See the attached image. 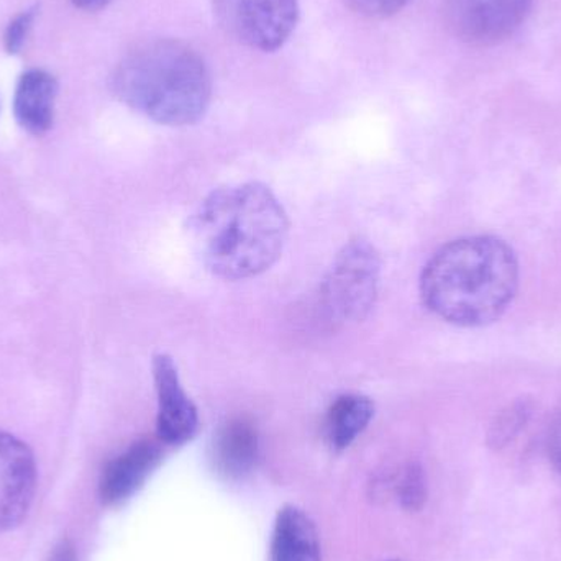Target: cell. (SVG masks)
<instances>
[{
    "label": "cell",
    "mask_w": 561,
    "mask_h": 561,
    "mask_svg": "<svg viewBox=\"0 0 561 561\" xmlns=\"http://www.w3.org/2000/svg\"><path fill=\"white\" fill-rule=\"evenodd\" d=\"M286 213L270 187L236 184L210 193L190 220L191 240L217 278H255L278 262L286 245Z\"/></svg>",
    "instance_id": "obj_1"
},
{
    "label": "cell",
    "mask_w": 561,
    "mask_h": 561,
    "mask_svg": "<svg viewBox=\"0 0 561 561\" xmlns=\"http://www.w3.org/2000/svg\"><path fill=\"white\" fill-rule=\"evenodd\" d=\"M519 286V263L496 237H467L442 247L425 265L421 296L445 322L483 327L506 312Z\"/></svg>",
    "instance_id": "obj_2"
},
{
    "label": "cell",
    "mask_w": 561,
    "mask_h": 561,
    "mask_svg": "<svg viewBox=\"0 0 561 561\" xmlns=\"http://www.w3.org/2000/svg\"><path fill=\"white\" fill-rule=\"evenodd\" d=\"M124 104L158 124L199 121L213 98V79L199 53L176 39H153L128 53L112 76Z\"/></svg>",
    "instance_id": "obj_3"
},
{
    "label": "cell",
    "mask_w": 561,
    "mask_h": 561,
    "mask_svg": "<svg viewBox=\"0 0 561 561\" xmlns=\"http://www.w3.org/2000/svg\"><path fill=\"white\" fill-rule=\"evenodd\" d=\"M381 259L368 240L346 243L323 278L320 299L333 322H362L378 299Z\"/></svg>",
    "instance_id": "obj_4"
},
{
    "label": "cell",
    "mask_w": 561,
    "mask_h": 561,
    "mask_svg": "<svg viewBox=\"0 0 561 561\" xmlns=\"http://www.w3.org/2000/svg\"><path fill=\"white\" fill-rule=\"evenodd\" d=\"M214 12L237 42L260 51H275L294 32L297 0H214Z\"/></svg>",
    "instance_id": "obj_5"
},
{
    "label": "cell",
    "mask_w": 561,
    "mask_h": 561,
    "mask_svg": "<svg viewBox=\"0 0 561 561\" xmlns=\"http://www.w3.org/2000/svg\"><path fill=\"white\" fill-rule=\"evenodd\" d=\"M534 0H444L445 19L461 42L493 46L526 22Z\"/></svg>",
    "instance_id": "obj_6"
},
{
    "label": "cell",
    "mask_w": 561,
    "mask_h": 561,
    "mask_svg": "<svg viewBox=\"0 0 561 561\" xmlns=\"http://www.w3.org/2000/svg\"><path fill=\"white\" fill-rule=\"evenodd\" d=\"M36 491V465L28 445L0 431V533L25 520Z\"/></svg>",
    "instance_id": "obj_7"
},
{
    "label": "cell",
    "mask_w": 561,
    "mask_h": 561,
    "mask_svg": "<svg viewBox=\"0 0 561 561\" xmlns=\"http://www.w3.org/2000/svg\"><path fill=\"white\" fill-rule=\"evenodd\" d=\"M153 379L158 396V437L164 444H186L196 435L199 415L181 385L178 366L171 356L163 353L154 356Z\"/></svg>",
    "instance_id": "obj_8"
},
{
    "label": "cell",
    "mask_w": 561,
    "mask_h": 561,
    "mask_svg": "<svg viewBox=\"0 0 561 561\" xmlns=\"http://www.w3.org/2000/svg\"><path fill=\"white\" fill-rule=\"evenodd\" d=\"M161 461L160 445L140 440L105 467L99 484L102 503L114 506L128 500L148 480Z\"/></svg>",
    "instance_id": "obj_9"
},
{
    "label": "cell",
    "mask_w": 561,
    "mask_h": 561,
    "mask_svg": "<svg viewBox=\"0 0 561 561\" xmlns=\"http://www.w3.org/2000/svg\"><path fill=\"white\" fill-rule=\"evenodd\" d=\"M260 455L259 432L245 419H232L216 432L210 460L217 473L240 480L252 473Z\"/></svg>",
    "instance_id": "obj_10"
},
{
    "label": "cell",
    "mask_w": 561,
    "mask_h": 561,
    "mask_svg": "<svg viewBox=\"0 0 561 561\" xmlns=\"http://www.w3.org/2000/svg\"><path fill=\"white\" fill-rule=\"evenodd\" d=\"M58 82L43 69H30L20 76L13 95L16 124L32 135H43L51 128Z\"/></svg>",
    "instance_id": "obj_11"
},
{
    "label": "cell",
    "mask_w": 561,
    "mask_h": 561,
    "mask_svg": "<svg viewBox=\"0 0 561 561\" xmlns=\"http://www.w3.org/2000/svg\"><path fill=\"white\" fill-rule=\"evenodd\" d=\"M272 561H320L319 534L310 517L297 507H284L276 519Z\"/></svg>",
    "instance_id": "obj_12"
},
{
    "label": "cell",
    "mask_w": 561,
    "mask_h": 561,
    "mask_svg": "<svg viewBox=\"0 0 561 561\" xmlns=\"http://www.w3.org/2000/svg\"><path fill=\"white\" fill-rule=\"evenodd\" d=\"M375 415V405L365 396L343 394L333 401L327 412V444L335 451L346 450L363 434Z\"/></svg>",
    "instance_id": "obj_13"
},
{
    "label": "cell",
    "mask_w": 561,
    "mask_h": 561,
    "mask_svg": "<svg viewBox=\"0 0 561 561\" xmlns=\"http://www.w3.org/2000/svg\"><path fill=\"white\" fill-rule=\"evenodd\" d=\"M530 412L533 409L527 401L514 402L510 408L504 409L491 425L490 444L500 448L513 442L529 422Z\"/></svg>",
    "instance_id": "obj_14"
},
{
    "label": "cell",
    "mask_w": 561,
    "mask_h": 561,
    "mask_svg": "<svg viewBox=\"0 0 561 561\" xmlns=\"http://www.w3.org/2000/svg\"><path fill=\"white\" fill-rule=\"evenodd\" d=\"M394 488L404 510H421L422 504L427 500V483H425L424 471L417 463H409L402 468L401 473L396 478Z\"/></svg>",
    "instance_id": "obj_15"
},
{
    "label": "cell",
    "mask_w": 561,
    "mask_h": 561,
    "mask_svg": "<svg viewBox=\"0 0 561 561\" xmlns=\"http://www.w3.org/2000/svg\"><path fill=\"white\" fill-rule=\"evenodd\" d=\"M36 9L23 10L7 26L5 35H3V45H5L9 55H19L25 46L28 38L30 30L35 22Z\"/></svg>",
    "instance_id": "obj_16"
},
{
    "label": "cell",
    "mask_w": 561,
    "mask_h": 561,
    "mask_svg": "<svg viewBox=\"0 0 561 561\" xmlns=\"http://www.w3.org/2000/svg\"><path fill=\"white\" fill-rule=\"evenodd\" d=\"M355 12L373 19H385L404 9L411 0H346Z\"/></svg>",
    "instance_id": "obj_17"
},
{
    "label": "cell",
    "mask_w": 561,
    "mask_h": 561,
    "mask_svg": "<svg viewBox=\"0 0 561 561\" xmlns=\"http://www.w3.org/2000/svg\"><path fill=\"white\" fill-rule=\"evenodd\" d=\"M549 455L553 467L561 473V412L553 421L549 435Z\"/></svg>",
    "instance_id": "obj_18"
},
{
    "label": "cell",
    "mask_w": 561,
    "mask_h": 561,
    "mask_svg": "<svg viewBox=\"0 0 561 561\" xmlns=\"http://www.w3.org/2000/svg\"><path fill=\"white\" fill-rule=\"evenodd\" d=\"M48 561H78V556H76V549L71 540H61V542L53 549Z\"/></svg>",
    "instance_id": "obj_19"
},
{
    "label": "cell",
    "mask_w": 561,
    "mask_h": 561,
    "mask_svg": "<svg viewBox=\"0 0 561 561\" xmlns=\"http://www.w3.org/2000/svg\"><path fill=\"white\" fill-rule=\"evenodd\" d=\"M111 0H72L78 9L88 10V12H95V10L104 9Z\"/></svg>",
    "instance_id": "obj_20"
}]
</instances>
